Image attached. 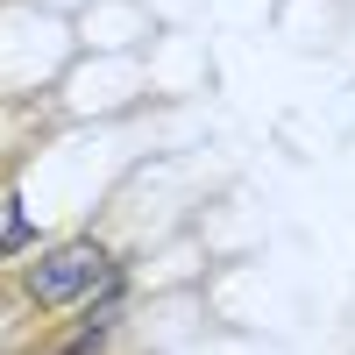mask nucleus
Segmentation results:
<instances>
[{
  "label": "nucleus",
  "mask_w": 355,
  "mask_h": 355,
  "mask_svg": "<svg viewBox=\"0 0 355 355\" xmlns=\"http://www.w3.org/2000/svg\"><path fill=\"white\" fill-rule=\"evenodd\" d=\"M15 249H28V214H21V199H0V263Z\"/></svg>",
  "instance_id": "2"
},
{
  "label": "nucleus",
  "mask_w": 355,
  "mask_h": 355,
  "mask_svg": "<svg viewBox=\"0 0 355 355\" xmlns=\"http://www.w3.org/2000/svg\"><path fill=\"white\" fill-rule=\"evenodd\" d=\"M107 277H114V263H107L100 242H64V249H50V256L28 263L21 291H28V306H71L93 284H107Z\"/></svg>",
  "instance_id": "1"
}]
</instances>
